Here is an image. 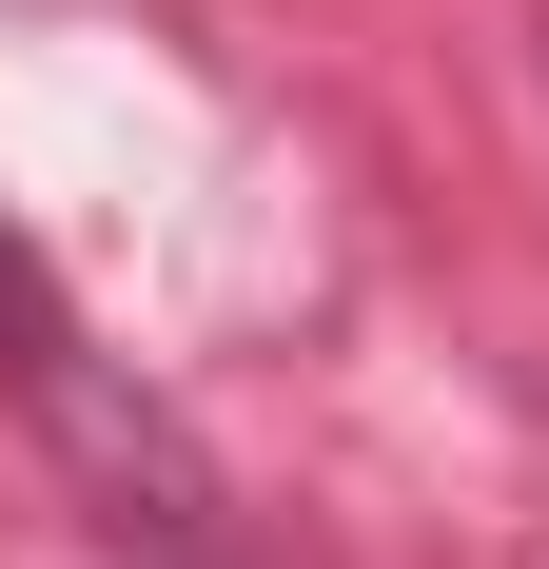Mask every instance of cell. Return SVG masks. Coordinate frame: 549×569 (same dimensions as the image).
<instances>
[{
  "label": "cell",
  "mask_w": 549,
  "mask_h": 569,
  "mask_svg": "<svg viewBox=\"0 0 549 569\" xmlns=\"http://www.w3.org/2000/svg\"><path fill=\"white\" fill-rule=\"evenodd\" d=\"M20 373H59V295H40V256L0 236V393H20Z\"/></svg>",
  "instance_id": "obj_1"
}]
</instances>
